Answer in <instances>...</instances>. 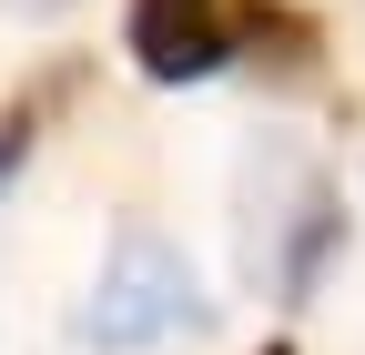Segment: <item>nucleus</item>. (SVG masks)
<instances>
[{
	"mask_svg": "<svg viewBox=\"0 0 365 355\" xmlns=\"http://www.w3.org/2000/svg\"><path fill=\"white\" fill-rule=\"evenodd\" d=\"M335 254H345V193L325 183V163L294 143H254L244 153V264L284 304H314Z\"/></svg>",
	"mask_w": 365,
	"mask_h": 355,
	"instance_id": "nucleus-1",
	"label": "nucleus"
},
{
	"mask_svg": "<svg viewBox=\"0 0 365 355\" xmlns=\"http://www.w3.org/2000/svg\"><path fill=\"white\" fill-rule=\"evenodd\" d=\"M193 325H203V284H193V264H182V244H163L153 224H122L112 254H102V284L81 304V345L143 355V345H173Z\"/></svg>",
	"mask_w": 365,
	"mask_h": 355,
	"instance_id": "nucleus-2",
	"label": "nucleus"
},
{
	"mask_svg": "<svg viewBox=\"0 0 365 355\" xmlns=\"http://www.w3.org/2000/svg\"><path fill=\"white\" fill-rule=\"evenodd\" d=\"M122 51L143 61V81H203L234 61V0H132Z\"/></svg>",
	"mask_w": 365,
	"mask_h": 355,
	"instance_id": "nucleus-3",
	"label": "nucleus"
},
{
	"mask_svg": "<svg viewBox=\"0 0 365 355\" xmlns=\"http://www.w3.org/2000/svg\"><path fill=\"white\" fill-rule=\"evenodd\" d=\"M234 51L274 81V92H304L325 71V21L294 11V0H234Z\"/></svg>",
	"mask_w": 365,
	"mask_h": 355,
	"instance_id": "nucleus-4",
	"label": "nucleus"
},
{
	"mask_svg": "<svg viewBox=\"0 0 365 355\" xmlns=\"http://www.w3.org/2000/svg\"><path fill=\"white\" fill-rule=\"evenodd\" d=\"M61 92H71V71L41 81V92H21V102H0V183L31 163V143H41V102H61Z\"/></svg>",
	"mask_w": 365,
	"mask_h": 355,
	"instance_id": "nucleus-5",
	"label": "nucleus"
},
{
	"mask_svg": "<svg viewBox=\"0 0 365 355\" xmlns=\"http://www.w3.org/2000/svg\"><path fill=\"white\" fill-rule=\"evenodd\" d=\"M31 11H61V0H31Z\"/></svg>",
	"mask_w": 365,
	"mask_h": 355,
	"instance_id": "nucleus-6",
	"label": "nucleus"
},
{
	"mask_svg": "<svg viewBox=\"0 0 365 355\" xmlns=\"http://www.w3.org/2000/svg\"><path fill=\"white\" fill-rule=\"evenodd\" d=\"M264 355H294V345H264Z\"/></svg>",
	"mask_w": 365,
	"mask_h": 355,
	"instance_id": "nucleus-7",
	"label": "nucleus"
}]
</instances>
